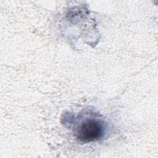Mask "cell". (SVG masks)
Wrapping results in <instances>:
<instances>
[{
  "label": "cell",
  "mask_w": 158,
  "mask_h": 158,
  "mask_svg": "<svg viewBox=\"0 0 158 158\" xmlns=\"http://www.w3.org/2000/svg\"><path fill=\"white\" fill-rule=\"evenodd\" d=\"M103 133V125L100 121L89 119L83 122L77 131V138L83 142H90L98 139Z\"/></svg>",
  "instance_id": "1"
}]
</instances>
